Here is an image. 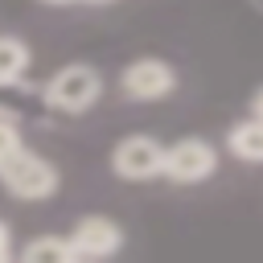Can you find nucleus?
<instances>
[{"instance_id": "f257e3e1", "label": "nucleus", "mask_w": 263, "mask_h": 263, "mask_svg": "<svg viewBox=\"0 0 263 263\" xmlns=\"http://www.w3.org/2000/svg\"><path fill=\"white\" fill-rule=\"evenodd\" d=\"M0 181H4L16 197H25V201H41V197H49V193L58 189V168H53L45 156L29 152V148H12V152L0 160Z\"/></svg>"}, {"instance_id": "f03ea898", "label": "nucleus", "mask_w": 263, "mask_h": 263, "mask_svg": "<svg viewBox=\"0 0 263 263\" xmlns=\"http://www.w3.org/2000/svg\"><path fill=\"white\" fill-rule=\"evenodd\" d=\"M99 95H103V78H99L90 66H66V70H58V74L45 82V99H49V107L70 111V115L86 111Z\"/></svg>"}, {"instance_id": "7ed1b4c3", "label": "nucleus", "mask_w": 263, "mask_h": 263, "mask_svg": "<svg viewBox=\"0 0 263 263\" xmlns=\"http://www.w3.org/2000/svg\"><path fill=\"white\" fill-rule=\"evenodd\" d=\"M214 164H218V156L205 140H181V144L164 148V156H160V173L168 181H181V185L205 181L214 173Z\"/></svg>"}, {"instance_id": "20e7f679", "label": "nucleus", "mask_w": 263, "mask_h": 263, "mask_svg": "<svg viewBox=\"0 0 263 263\" xmlns=\"http://www.w3.org/2000/svg\"><path fill=\"white\" fill-rule=\"evenodd\" d=\"M160 156H164V148H160L156 140L132 136V140H123V144L111 152V164H115V173H119L123 181H148V177L160 173Z\"/></svg>"}, {"instance_id": "39448f33", "label": "nucleus", "mask_w": 263, "mask_h": 263, "mask_svg": "<svg viewBox=\"0 0 263 263\" xmlns=\"http://www.w3.org/2000/svg\"><path fill=\"white\" fill-rule=\"evenodd\" d=\"M177 86V74H173V66L168 62H160V58H140V62H132L127 70H123V90L132 95V99H164L168 90Z\"/></svg>"}, {"instance_id": "423d86ee", "label": "nucleus", "mask_w": 263, "mask_h": 263, "mask_svg": "<svg viewBox=\"0 0 263 263\" xmlns=\"http://www.w3.org/2000/svg\"><path fill=\"white\" fill-rule=\"evenodd\" d=\"M119 247H123V234H119V226L107 222V218H82V222L74 226V234H70L74 259H107V255H115Z\"/></svg>"}, {"instance_id": "0eeeda50", "label": "nucleus", "mask_w": 263, "mask_h": 263, "mask_svg": "<svg viewBox=\"0 0 263 263\" xmlns=\"http://www.w3.org/2000/svg\"><path fill=\"white\" fill-rule=\"evenodd\" d=\"M230 152L242 160H263V119H247L238 127H230Z\"/></svg>"}, {"instance_id": "6e6552de", "label": "nucleus", "mask_w": 263, "mask_h": 263, "mask_svg": "<svg viewBox=\"0 0 263 263\" xmlns=\"http://www.w3.org/2000/svg\"><path fill=\"white\" fill-rule=\"evenodd\" d=\"M25 66H29V49H25V41H16V37H0V86L21 82Z\"/></svg>"}, {"instance_id": "1a4fd4ad", "label": "nucleus", "mask_w": 263, "mask_h": 263, "mask_svg": "<svg viewBox=\"0 0 263 263\" xmlns=\"http://www.w3.org/2000/svg\"><path fill=\"white\" fill-rule=\"evenodd\" d=\"M25 263H70L74 251H70V238H33L25 251H21Z\"/></svg>"}, {"instance_id": "9d476101", "label": "nucleus", "mask_w": 263, "mask_h": 263, "mask_svg": "<svg viewBox=\"0 0 263 263\" xmlns=\"http://www.w3.org/2000/svg\"><path fill=\"white\" fill-rule=\"evenodd\" d=\"M12 148H21V132L12 127V119H8V115H0V160H4Z\"/></svg>"}, {"instance_id": "9b49d317", "label": "nucleus", "mask_w": 263, "mask_h": 263, "mask_svg": "<svg viewBox=\"0 0 263 263\" xmlns=\"http://www.w3.org/2000/svg\"><path fill=\"white\" fill-rule=\"evenodd\" d=\"M8 255H12V247H8V226L0 222V263H4Z\"/></svg>"}, {"instance_id": "f8f14e48", "label": "nucleus", "mask_w": 263, "mask_h": 263, "mask_svg": "<svg viewBox=\"0 0 263 263\" xmlns=\"http://www.w3.org/2000/svg\"><path fill=\"white\" fill-rule=\"evenodd\" d=\"M251 115H255V119H263V86H259V90H255V99H251Z\"/></svg>"}, {"instance_id": "ddd939ff", "label": "nucleus", "mask_w": 263, "mask_h": 263, "mask_svg": "<svg viewBox=\"0 0 263 263\" xmlns=\"http://www.w3.org/2000/svg\"><path fill=\"white\" fill-rule=\"evenodd\" d=\"M45 4H70V0H45Z\"/></svg>"}, {"instance_id": "4468645a", "label": "nucleus", "mask_w": 263, "mask_h": 263, "mask_svg": "<svg viewBox=\"0 0 263 263\" xmlns=\"http://www.w3.org/2000/svg\"><path fill=\"white\" fill-rule=\"evenodd\" d=\"M95 4H99V0H95Z\"/></svg>"}]
</instances>
